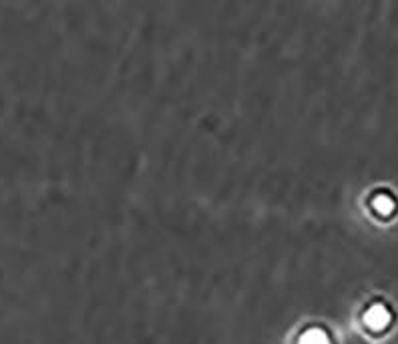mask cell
Listing matches in <instances>:
<instances>
[{
  "label": "cell",
  "mask_w": 398,
  "mask_h": 344,
  "mask_svg": "<svg viewBox=\"0 0 398 344\" xmlns=\"http://www.w3.org/2000/svg\"><path fill=\"white\" fill-rule=\"evenodd\" d=\"M388 320H390L388 310L384 308V306H381V304L372 306V308L364 314V322L372 328V330H382V328L388 324Z\"/></svg>",
  "instance_id": "6da1fadb"
},
{
  "label": "cell",
  "mask_w": 398,
  "mask_h": 344,
  "mask_svg": "<svg viewBox=\"0 0 398 344\" xmlns=\"http://www.w3.org/2000/svg\"><path fill=\"white\" fill-rule=\"evenodd\" d=\"M298 344H330V338L322 328H310L300 336Z\"/></svg>",
  "instance_id": "7a4b0ae2"
},
{
  "label": "cell",
  "mask_w": 398,
  "mask_h": 344,
  "mask_svg": "<svg viewBox=\"0 0 398 344\" xmlns=\"http://www.w3.org/2000/svg\"><path fill=\"white\" fill-rule=\"evenodd\" d=\"M374 207H376L381 214H390L395 206H392V202H390L386 195H381V197H376V200H374Z\"/></svg>",
  "instance_id": "3957f363"
}]
</instances>
